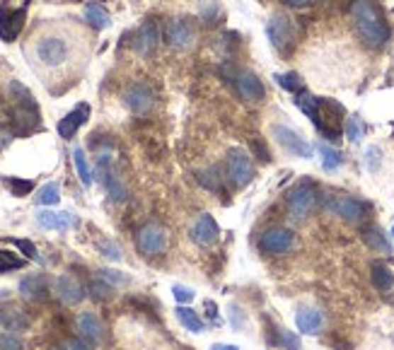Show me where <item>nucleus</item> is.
Masks as SVG:
<instances>
[{
  "label": "nucleus",
  "instance_id": "nucleus-7",
  "mask_svg": "<svg viewBox=\"0 0 394 350\" xmlns=\"http://www.w3.org/2000/svg\"><path fill=\"white\" fill-rule=\"evenodd\" d=\"M136 247L143 256H160L167 249V232L157 223L143 225L136 232Z\"/></svg>",
  "mask_w": 394,
  "mask_h": 350
},
{
  "label": "nucleus",
  "instance_id": "nucleus-2",
  "mask_svg": "<svg viewBox=\"0 0 394 350\" xmlns=\"http://www.w3.org/2000/svg\"><path fill=\"white\" fill-rule=\"evenodd\" d=\"M266 34H269V42L278 54L288 56L296 46V29H293V20L286 17L283 13H276L271 15L266 25Z\"/></svg>",
  "mask_w": 394,
  "mask_h": 350
},
{
  "label": "nucleus",
  "instance_id": "nucleus-53",
  "mask_svg": "<svg viewBox=\"0 0 394 350\" xmlns=\"http://www.w3.org/2000/svg\"><path fill=\"white\" fill-rule=\"evenodd\" d=\"M392 235H394V227H392Z\"/></svg>",
  "mask_w": 394,
  "mask_h": 350
},
{
  "label": "nucleus",
  "instance_id": "nucleus-43",
  "mask_svg": "<svg viewBox=\"0 0 394 350\" xmlns=\"http://www.w3.org/2000/svg\"><path fill=\"white\" fill-rule=\"evenodd\" d=\"M218 15H220V5L213 3V0H208V3L201 8V17L208 22V25H213V22L218 20Z\"/></svg>",
  "mask_w": 394,
  "mask_h": 350
},
{
  "label": "nucleus",
  "instance_id": "nucleus-20",
  "mask_svg": "<svg viewBox=\"0 0 394 350\" xmlns=\"http://www.w3.org/2000/svg\"><path fill=\"white\" fill-rule=\"evenodd\" d=\"M20 295L27 302H44L49 297V283L44 276H27L20 280Z\"/></svg>",
  "mask_w": 394,
  "mask_h": 350
},
{
  "label": "nucleus",
  "instance_id": "nucleus-9",
  "mask_svg": "<svg viewBox=\"0 0 394 350\" xmlns=\"http://www.w3.org/2000/svg\"><path fill=\"white\" fill-rule=\"evenodd\" d=\"M271 131H274V138L278 140V145L286 150V153H291L296 157H303V160H310V157H313V145H310L308 140L300 136L298 131H293L291 126L276 124Z\"/></svg>",
  "mask_w": 394,
  "mask_h": 350
},
{
  "label": "nucleus",
  "instance_id": "nucleus-13",
  "mask_svg": "<svg viewBox=\"0 0 394 350\" xmlns=\"http://www.w3.org/2000/svg\"><path fill=\"white\" fill-rule=\"evenodd\" d=\"M25 20H27V8L0 10V39L3 42H15L17 34L25 27Z\"/></svg>",
  "mask_w": 394,
  "mask_h": 350
},
{
  "label": "nucleus",
  "instance_id": "nucleus-16",
  "mask_svg": "<svg viewBox=\"0 0 394 350\" xmlns=\"http://www.w3.org/2000/svg\"><path fill=\"white\" fill-rule=\"evenodd\" d=\"M37 223L44 230H58V232H66L70 227L78 225V218L73 213H58V210H39L37 213Z\"/></svg>",
  "mask_w": 394,
  "mask_h": 350
},
{
  "label": "nucleus",
  "instance_id": "nucleus-51",
  "mask_svg": "<svg viewBox=\"0 0 394 350\" xmlns=\"http://www.w3.org/2000/svg\"><path fill=\"white\" fill-rule=\"evenodd\" d=\"M288 5H293V8H305V5H310L313 0H286Z\"/></svg>",
  "mask_w": 394,
  "mask_h": 350
},
{
  "label": "nucleus",
  "instance_id": "nucleus-48",
  "mask_svg": "<svg viewBox=\"0 0 394 350\" xmlns=\"http://www.w3.org/2000/svg\"><path fill=\"white\" fill-rule=\"evenodd\" d=\"M68 350H92L90 343L82 341V338H73V341L68 343Z\"/></svg>",
  "mask_w": 394,
  "mask_h": 350
},
{
  "label": "nucleus",
  "instance_id": "nucleus-27",
  "mask_svg": "<svg viewBox=\"0 0 394 350\" xmlns=\"http://www.w3.org/2000/svg\"><path fill=\"white\" fill-rule=\"evenodd\" d=\"M177 319H179V324L184 326L186 331H191V334H201L203 331V322H201V317H198L196 312H193L191 307H177Z\"/></svg>",
  "mask_w": 394,
  "mask_h": 350
},
{
  "label": "nucleus",
  "instance_id": "nucleus-1",
  "mask_svg": "<svg viewBox=\"0 0 394 350\" xmlns=\"http://www.w3.org/2000/svg\"><path fill=\"white\" fill-rule=\"evenodd\" d=\"M349 15L366 46L375 51L385 49V44L390 42V27H387L385 17H382L373 0H354L349 5Z\"/></svg>",
  "mask_w": 394,
  "mask_h": 350
},
{
  "label": "nucleus",
  "instance_id": "nucleus-31",
  "mask_svg": "<svg viewBox=\"0 0 394 350\" xmlns=\"http://www.w3.org/2000/svg\"><path fill=\"white\" fill-rule=\"evenodd\" d=\"M320 157H322V167L327 169V172H334V169H339L341 165H344V155L339 153V150H334V148H329V145L322 143L320 148Z\"/></svg>",
  "mask_w": 394,
  "mask_h": 350
},
{
  "label": "nucleus",
  "instance_id": "nucleus-44",
  "mask_svg": "<svg viewBox=\"0 0 394 350\" xmlns=\"http://www.w3.org/2000/svg\"><path fill=\"white\" fill-rule=\"evenodd\" d=\"M99 249H102V256H107L111 261H121V249L116 247L114 242H109V239H104L102 244H99Z\"/></svg>",
  "mask_w": 394,
  "mask_h": 350
},
{
  "label": "nucleus",
  "instance_id": "nucleus-38",
  "mask_svg": "<svg viewBox=\"0 0 394 350\" xmlns=\"http://www.w3.org/2000/svg\"><path fill=\"white\" fill-rule=\"evenodd\" d=\"M0 350H22L20 336H15L13 331H3L0 334Z\"/></svg>",
  "mask_w": 394,
  "mask_h": 350
},
{
  "label": "nucleus",
  "instance_id": "nucleus-10",
  "mask_svg": "<svg viewBox=\"0 0 394 350\" xmlns=\"http://www.w3.org/2000/svg\"><path fill=\"white\" fill-rule=\"evenodd\" d=\"M164 42H167L172 49L186 51L191 49L193 42H196V32H193L189 20H172L164 27Z\"/></svg>",
  "mask_w": 394,
  "mask_h": 350
},
{
  "label": "nucleus",
  "instance_id": "nucleus-25",
  "mask_svg": "<svg viewBox=\"0 0 394 350\" xmlns=\"http://www.w3.org/2000/svg\"><path fill=\"white\" fill-rule=\"evenodd\" d=\"M10 95H13V99L17 102V107H22V109H39L37 102H34V95L20 83V80H10Z\"/></svg>",
  "mask_w": 394,
  "mask_h": 350
},
{
  "label": "nucleus",
  "instance_id": "nucleus-52",
  "mask_svg": "<svg viewBox=\"0 0 394 350\" xmlns=\"http://www.w3.org/2000/svg\"><path fill=\"white\" fill-rule=\"evenodd\" d=\"M54 350H66V348H54Z\"/></svg>",
  "mask_w": 394,
  "mask_h": 350
},
{
  "label": "nucleus",
  "instance_id": "nucleus-8",
  "mask_svg": "<svg viewBox=\"0 0 394 350\" xmlns=\"http://www.w3.org/2000/svg\"><path fill=\"white\" fill-rule=\"evenodd\" d=\"M227 177L237 189H244L247 184L254 179V167H252V157L242 148H232L227 153Z\"/></svg>",
  "mask_w": 394,
  "mask_h": 350
},
{
  "label": "nucleus",
  "instance_id": "nucleus-33",
  "mask_svg": "<svg viewBox=\"0 0 394 350\" xmlns=\"http://www.w3.org/2000/svg\"><path fill=\"white\" fill-rule=\"evenodd\" d=\"M198 182H201L208 191H213V194H223V177H218V169L215 167L198 172Z\"/></svg>",
  "mask_w": 394,
  "mask_h": 350
},
{
  "label": "nucleus",
  "instance_id": "nucleus-4",
  "mask_svg": "<svg viewBox=\"0 0 394 350\" xmlns=\"http://www.w3.org/2000/svg\"><path fill=\"white\" fill-rule=\"evenodd\" d=\"M325 208L329 213L339 215L341 220H346V223H361V220H366L368 215V203L361 201V198H354V196H329Z\"/></svg>",
  "mask_w": 394,
  "mask_h": 350
},
{
  "label": "nucleus",
  "instance_id": "nucleus-47",
  "mask_svg": "<svg viewBox=\"0 0 394 350\" xmlns=\"http://www.w3.org/2000/svg\"><path fill=\"white\" fill-rule=\"evenodd\" d=\"M230 319H232V326H235V329H242V312H240L237 305L230 307Z\"/></svg>",
  "mask_w": 394,
  "mask_h": 350
},
{
  "label": "nucleus",
  "instance_id": "nucleus-19",
  "mask_svg": "<svg viewBox=\"0 0 394 350\" xmlns=\"http://www.w3.org/2000/svg\"><path fill=\"white\" fill-rule=\"evenodd\" d=\"M123 104L133 114H148L152 107V92L145 85H131L123 92Z\"/></svg>",
  "mask_w": 394,
  "mask_h": 350
},
{
  "label": "nucleus",
  "instance_id": "nucleus-22",
  "mask_svg": "<svg viewBox=\"0 0 394 350\" xmlns=\"http://www.w3.org/2000/svg\"><path fill=\"white\" fill-rule=\"evenodd\" d=\"M370 280H373V285L380 293H390L394 288V273L385 261H373V266H370Z\"/></svg>",
  "mask_w": 394,
  "mask_h": 350
},
{
  "label": "nucleus",
  "instance_id": "nucleus-15",
  "mask_svg": "<svg viewBox=\"0 0 394 350\" xmlns=\"http://www.w3.org/2000/svg\"><path fill=\"white\" fill-rule=\"evenodd\" d=\"M75 329H78L82 341H87L90 346H97L104 338V326L92 312H82L78 317V322H75Z\"/></svg>",
  "mask_w": 394,
  "mask_h": 350
},
{
  "label": "nucleus",
  "instance_id": "nucleus-36",
  "mask_svg": "<svg viewBox=\"0 0 394 350\" xmlns=\"http://www.w3.org/2000/svg\"><path fill=\"white\" fill-rule=\"evenodd\" d=\"M276 83L283 87L286 92H293V95H300L303 90V80H300L298 73H283V75H276Z\"/></svg>",
  "mask_w": 394,
  "mask_h": 350
},
{
  "label": "nucleus",
  "instance_id": "nucleus-29",
  "mask_svg": "<svg viewBox=\"0 0 394 350\" xmlns=\"http://www.w3.org/2000/svg\"><path fill=\"white\" fill-rule=\"evenodd\" d=\"M34 201H37L39 206H46V208L56 206V203L61 201V186H58L56 182L44 184V186H41V189L37 191V198H34Z\"/></svg>",
  "mask_w": 394,
  "mask_h": 350
},
{
  "label": "nucleus",
  "instance_id": "nucleus-39",
  "mask_svg": "<svg viewBox=\"0 0 394 350\" xmlns=\"http://www.w3.org/2000/svg\"><path fill=\"white\" fill-rule=\"evenodd\" d=\"M382 165V153H380V148H368L366 150V167H368V172H378Z\"/></svg>",
  "mask_w": 394,
  "mask_h": 350
},
{
  "label": "nucleus",
  "instance_id": "nucleus-5",
  "mask_svg": "<svg viewBox=\"0 0 394 350\" xmlns=\"http://www.w3.org/2000/svg\"><path fill=\"white\" fill-rule=\"evenodd\" d=\"M68 56H70V46L63 37L49 34V37H41L37 42V58L46 68L63 66L68 61Z\"/></svg>",
  "mask_w": 394,
  "mask_h": 350
},
{
  "label": "nucleus",
  "instance_id": "nucleus-50",
  "mask_svg": "<svg viewBox=\"0 0 394 350\" xmlns=\"http://www.w3.org/2000/svg\"><path fill=\"white\" fill-rule=\"evenodd\" d=\"M210 350H240L237 346H232V343H215Z\"/></svg>",
  "mask_w": 394,
  "mask_h": 350
},
{
  "label": "nucleus",
  "instance_id": "nucleus-28",
  "mask_svg": "<svg viewBox=\"0 0 394 350\" xmlns=\"http://www.w3.org/2000/svg\"><path fill=\"white\" fill-rule=\"evenodd\" d=\"M296 107L303 112L305 116H310L313 119V124H317V119H320V99L308 95V92H300L296 97Z\"/></svg>",
  "mask_w": 394,
  "mask_h": 350
},
{
  "label": "nucleus",
  "instance_id": "nucleus-23",
  "mask_svg": "<svg viewBox=\"0 0 394 350\" xmlns=\"http://www.w3.org/2000/svg\"><path fill=\"white\" fill-rule=\"evenodd\" d=\"M363 239H366V244L370 249H375V252H382V254H392V244L387 235L382 232V227L378 225H370L363 230Z\"/></svg>",
  "mask_w": 394,
  "mask_h": 350
},
{
  "label": "nucleus",
  "instance_id": "nucleus-6",
  "mask_svg": "<svg viewBox=\"0 0 394 350\" xmlns=\"http://www.w3.org/2000/svg\"><path fill=\"white\" fill-rule=\"evenodd\" d=\"M296 247V232L286 227H274L259 237V252L269 256H283Z\"/></svg>",
  "mask_w": 394,
  "mask_h": 350
},
{
  "label": "nucleus",
  "instance_id": "nucleus-14",
  "mask_svg": "<svg viewBox=\"0 0 394 350\" xmlns=\"http://www.w3.org/2000/svg\"><path fill=\"white\" fill-rule=\"evenodd\" d=\"M90 104L87 102H80L78 107L73 109V112H68L66 116H63L61 121H58V136L61 138H66V140H70L75 136V133H78V128L85 124L87 119H90Z\"/></svg>",
  "mask_w": 394,
  "mask_h": 350
},
{
  "label": "nucleus",
  "instance_id": "nucleus-45",
  "mask_svg": "<svg viewBox=\"0 0 394 350\" xmlns=\"http://www.w3.org/2000/svg\"><path fill=\"white\" fill-rule=\"evenodd\" d=\"M172 293H174V297H177V302H181V305H184V302L189 305V302H193V297H196V295H193V290L184 288V285H174Z\"/></svg>",
  "mask_w": 394,
  "mask_h": 350
},
{
  "label": "nucleus",
  "instance_id": "nucleus-32",
  "mask_svg": "<svg viewBox=\"0 0 394 350\" xmlns=\"http://www.w3.org/2000/svg\"><path fill=\"white\" fill-rule=\"evenodd\" d=\"M73 162H75V169H78V177H80L82 186H92V169H90V165H87V157L80 148L73 150Z\"/></svg>",
  "mask_w": 394,
  "mask_h": 350
},
{
  "label": "nucleus",
  "instance_id": "nucleus-49",
  "mask_svg": "<svg viewBox=\"0 0 394 350\" xmlns=\"http://www.w3.org/2000/svg\"><path fill=\"white\" fill-rule=\"evenodd\" d=\"M252 145H254V150H257V155H259V160H271V157H269V150H266V145H261V143H259V140H254V143H252Z\"/></svg>",
  "mask_w": 394,
  "mask_h": 350
},
{
  "label": "nucleus",
  "instance_id": "nucleus-18",
  "mask_svg": "<svg viewBox=\"0 0 394 350\" xmlns=\"http://www.w3.org/2000/svg\"><path fill=\"white\" fill-rule=\"evenodd\" d=\"M56 295L63 305L73 307V305H80L82 302V297H85V288H82L73 276H58L56 278Z\"/></svg>",
  "mask_w": 394,
  "mask_h": 350
},
{
  "label": "nucleus",
  "instance_id": "nucleus-34",
  "mask_svg": "<svg viewBox=\"0 0 394 350\" xmlns=\"http://www.w3.org/2000/svg\"><path fill=\"white\" fill-rule=\"evenodd\" d=\"M27 261L20 259L17 254L13 252H0V273H10V271H20V268H25Z\"/></svg>",
  "mask_w": 394,
  "mask_h": 350
},
{
  "label": "nucleus",
  "instance_id": "nucleus-26",
  "mask_svg": "<svg viewBox=\"0 0 394 350\" xmlns=\"http://www.w3.org/2000/svg\"><path fill=\"white\" fill-rule=\"evenodd\" d=\"M0 182H3V186H5V189H8L15 198H25V196H29V194H32V191H34V182H32V179L3 177V179H0Z\"/></svg>",
  "mask_w": 394,
  "mask_h": 350
},
{
  "label": "nucleus",
  "instance_id": "nucleus-11",
  "mask_svg": "<svg viewBox=\"0 0 394 350\" xmlns=\"http://www.w3.org/2000/svg\"><path fill=\"white\" fill-rule=\"evenodd\" d=\"M232 85L244 102H261V99L266 97L264 83L252 73V70H237V73L232 75Z\"/></svg>",
  "mask_w": 394,
  "mask_h": 350
},
{
  "label": "nucleus",
  "instance_id": "nucleus-12",
  "mask_svg": "<svg viewBox=\"0 0 394 350\" xmlns=\"http://www.w3.org/2000/svg\"><path fill=\"white\" fill-rule=\"evenodd\" d=\"M218 237H220V227L213 220V215L203 213L196 218V223L191 225V239L193 244H198V247H210L213 242H218Z\"/></svg>",
  "mask_w": 394,
  "mask_h": 350
},
{
  "label": "nucleus",
  "instance_id": "nucleus-17",
  "mask_svg": "<svg viewBox=\"0 0 394 350\" xmlns=\"http://www.w3.org/2000/svg\"><path fill=\"white\" fill-rule=\"evenodd\" d=\"M157 42H160V32H157L155 22H145L143 27H138V32L133 34L131 46L138 51L140 56H150L152 51L157 49Z\"/></svg>",
  "mask_w": 394,
  "mask_h": 350
},
{
  "label": "nucleus",
  "instance_id": "nucleus-37",
  "mask_svg": "<svg viewBox=\"0 0 394 350\" xmlns=\"http://www.w3.org/2000/svg\"><path fill=\"white\" fill-rule=\"evenodd\" d=\"M363 136H366V124H363L358 116H351V119L346 121V138H349L351 143H361Z\"/></svg>",
  "mask_w": 394,
  "mask_h": 350
},
{
  "label": "nucleus",
  "instance_id": "nucleus-35",
  "mask_svg": "<svg viewBox=\"0 0 394 350\" xmlns=\"http://www.w3.org/2000/svg\"><path fill=\"white\" fill-rule=\"evenodd\" d=\"M87 293L92 297H97V300H107V297H111V293H114V285H109L104 278H95L87 285Z\"/></svg>",
  "mask_w": 394,
  "mask_h": 350
},
{
  "label": "nucleus",
  "instance_id": "nucleus-40",
  "mask_svg": "<svg viewBox=\"0 0 394 350\" xmlns=\"http://www.w3.org/2000/svg\"><path fill=\"white\" fill-rule=\"evenodd\" d=\"M13 244L17 249H20L22 254L27 256V259H32V261H41V256L37 252V247H34L32 242H27V239H13Z\"/></svg>",
  "mask_w": 394,
  "mask_h": 350
},
{
  "label": "nucleus",
  "instance_id": "nucleus-24",
  "mask_svg": "<svg viewBox=\"0 0 394 350\" xmlns=\"http://www.w3.org/2000/svg\"><path fill=\"white\" fill-rule=\"evenodd\" d=\"M85 20L90 22L95 29H107L111 25L109 13L102 8V5H97V3H87L85 5Z\"/></svg>",
  "mask_w": 394,
  "mask_h": 350
},
{
  "label": "nucleus",
  "instance_id": "nucleus-42",
  "mask_svg": "<svg viewBox=\"0 0 394 350\" xmlns=\"http://www.w3.org/2000/svg\"><path fill=\"white\" fill-rule=\"evenodd\" d=\"M99 278H104L109 285H128V276H123V273H119V271H111V268L99 271Z\"/></svg>",
  "mask_w": 394,
  "mask_h": 350
},
{
  "label": "nucleus",
  "instance_id": "nucleus-3",
  "mask_svg": "<svg viewBox=\"0 0 394 350\" xmlns=\"http://www.w3.org/2000/svg\"><path fill=\"white\" fill-rule=\"evenodd\" d=\"M317 186L313 182H300L296 189L288 194V213L293 220H305L317 206Z\"/></svg>",
  "mask_w": 394,
  "mask_h": 350
},
{
  "label": "nucleus",
  "instance_id": "nucleus-41",
  "mask_svg": "<svg viewBox=\"0 0 394 350\" xmlns=\"http://www.w3.org/2000/svg\"><path fill=\"white\" fill-rule=\"evenodd\" d=\"M278 341L286 350H300V338L288 329H278Z\"/></svg>",
  "mask_w": 394,
  "mask_h": 350
},
{
  "label": "nucleus",
  "instance_id": "nucleus-46",
  "mask_svg": "<svg viewBox=\"0 0 394 350\" xmlns=\"http://www.w3.org/2000/svg\"><path fill=\"white\" fill-rule=\"evenodd\" d=\"M203 309H208V319L213 324H220V317H218V307H215V302H210V300H206L203 302Z\"/></svg>",
  "mask_w": 394,
  "mask_h": 350
},
{
  "label": "nucleus",
  "instance_id": "nucleus-21",
  "mask_svg": "<svg viewBox=\"0 0 394 350\" xmlns=\"http://www.w3.org/2000/svg\"><path fill=\"white\" fill-rule=\"evenodd\" d=\"M296 324H298V331L300 334H308V336H315L322 331V324H325V317H322L320 309L315 307H303L300 312L296 314Z\"/></svg>",
  "mask_w": 394,
  "mask_h": 350
},
{
  "label": "nucleus",
  "instance_id": "nucleus-30",
  "mask_svg": "<svg viewBox=\"0 0 394 350\" xmlns=\"http://www.w3.org/2000/svg\"><path fill=\"white\" fill-rule=\"evenodd\" d=\"M102 184H104V189H107V194L111 196V201H116V203L126 201V186L121 184V179L116 177V172H109L107 177L102 179Z\"/></svg>",
  "mask_w": 394,
  "mask_h": 350
}]
</instances>
